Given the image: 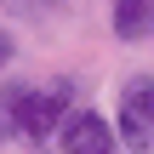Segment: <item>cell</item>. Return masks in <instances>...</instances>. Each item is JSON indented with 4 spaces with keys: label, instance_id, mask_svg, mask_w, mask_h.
I'll use <instances>...</instances> for the list:
<instances>
[{
    "label": "cell",
    "instance_id": "cell-2",
    "mask_svg": "<svg viewBox=\"0 0 154 154\" xmlns=\"http://www.w3.org/2000/svg\"><path fill=\"white\" fill-rule=\"evenodd\" d=\"M114 137L131 154H154V74H126L114 103Z\"/></svg>",
    "mask_w": 154,
    "mask_h": 154
},
{
    "label": "cell",
    "instance_id": "cell-5",
    "mask_svg": "<svg viewBox=\"0 0 154 154\" xmlns=\"http://www.w3.org/2000/svg\"><path fill=\"white\" fill-rule=\"evenodd\" d=\"M6 6H11V11H29V17H40V11H51L57 0H6Z\"/></svg>",
    "mask_w": 154,
    "mask_h": 154
},
{
    "label": "cell",
    "instance_id": "cell-4",
    "mask_svg": "<svg viewBox=\"0 0 154 154\" xmlns=\"http://www.w3.org/2000/svg\"><path fill=\"white\" fill-rule=\"evenodd\" d=\"M109 23H114V40H126V46L154 40V0H114Z\"/></svg>",
    "mask_w": 154,
    "mask_h": 154
},
{
    "label": "cell",
    "instance_id": "cell-1",
    "mask_svg": "<svg viewBox=\"0 0 154 154\" xmlns=\"http://www.w3.org/2000/svg\"><path fill=\"white\" fill-rule=\"evenodd\" d=\"M74 109V80H51V86H6V126L23 137V143H51V131L69 120Z\"/></svg>",
    "mask_w": 154,
    "mask_h": 154
},
{
    "label": "cell",
    "instance_id": "cell-6",
    "mask_svg": "<svg viewBox=\"0 0 154 154\" xmlns=\"http://www.w3.org/2000/svg\"><path fill=\"white\" fill-rule=\"evenodd\" d=\"M11 51H17V40H11V29H6V23H0V69H6V63H11Z\"/></svg>",
    "mask_w": 154,
    "mask_h": 154
},
{
    "label": "cell",
    "instance_id": "cell-3",
    "mask_svg": "<svg viewBox=\"0 0 154 154\" xmlns=\"http://www.w3.org/2000/svg\"><path fill=\"white\" fill-rule=\"evenodd\" d=\"M57 149L63 154H120L114 120L97 109H69V120L57 126Z\"/></svg>",
    "mask_w": 154,
    "mask_h": 154
}]
</instances>
